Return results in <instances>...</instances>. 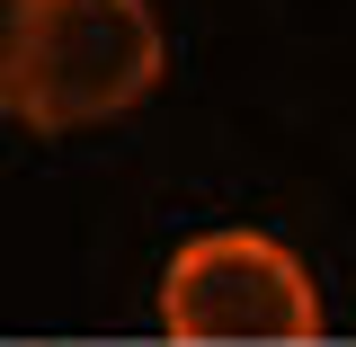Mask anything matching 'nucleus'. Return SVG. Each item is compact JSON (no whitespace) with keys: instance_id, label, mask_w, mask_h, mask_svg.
<instances>
[{"instance_id":"1","label":"nucleus","mask_w":356,"mask_h":347,"mask_svg":"<svg viewBox=\"0 0 356 347\" xmlns=\"http://www.w3.org/2000/svg\"><path fill=\"white\" fill-rule=\"evenodd\" d=\"M170 72L152 0H9L0 9V107L27 134H89L134 116Z\"/></svg>"},{"instance_id":"2","label":"nucleus","mask_w":356,"mask_h":347,"mask_svg":"<svg viewBox=\"0 0 356 347\" xmlns=\"http://www.w3.org/2000/svg\"><path fill=\"white\" fill-rule=\"evenodd\" d=\"M321 285L276 232H196L161 267V330L196 347H303L321 339Z\"/></svg>"}]
</instances>
